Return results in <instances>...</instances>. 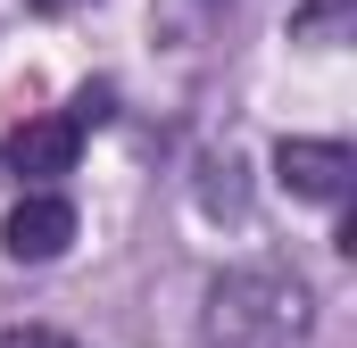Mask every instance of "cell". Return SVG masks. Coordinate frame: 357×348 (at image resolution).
I'll list each match as a JSON object with an SVG mask.
<instances>
[{
  "label": "cell",
  "instance_id": "7a4b0ae2",
  "mask_svg": "<svg viewBox=\"0 0 357 348\" xmlns=\"http://www.w3.org/2000/svg\"><path fill=\"white\" fill-rule=\"evenodd\" d=\"M67 241H75V207H67L59 191H25V199L8 207V224H0V249L17 265H50Z\"/></svg>",
  "mask_w": 357,
  "mask_h": 348
},
{
  "label": "cell",
  "instance_id": "277c9868",
  "mask_svg": "<svg viewBox=\"0 0 357 348\" xmlns=\"http://www.w3.org/2000/svg\"><path fill=\"white\" fill-rule=\"evenodd\" d=\"M75 150H84V133L67 125V116H33V125H17L8 133V174H33V182H50V174H67L75 166Z\"/></svg>",
  "mask_w": 357,
  "mask_h": 348
},
{
  "label": "cell",
  "instance_id": "3957f363",
  "mask_svg": "<svg viewBox=\"0 0 357 348\" xmlns=\"http://www.w3.org/2000/svg\"><path fill=\"white\" fill-rule=\"evenodd\" d=\"M274 174H282L291 199H349L357 158L341 141H282V150H274Z\"/></svg>",
  "mask_w": 357,
  "mask_h": 348
},
{
  "label": "cell",
  "instance_id": "6da1fadb",
  "mask_svg": "<svg viewBox=\"0 0 357 348\" xmlns=\"http://www.w3.org/2000/svg\"><path fill=\"white\" fill-rule=\"evenodd\" d=\"M316 299L291 274H225L208 290V340L216 348H291L307 340Z\"/></svg>",
  "mask_w": 357,
  "mask_h": 348
},
{
  "label": "cell",
  "instance_id": "52a82bcc",
  "mask_svg": "<svg viewBox=\"0 0 357 348\" xmlns=\"http://www.w3.org/2000/svg\"><path fill=\"white\" fill-rule=\"evenodd\" d=\"M33 8H67V0H33Z\"/></svg>",
  "mask_w": 357,
  "mask_h": 348
},
{
  "label": "cell",
  "instance_id": "8992f818",
  "mask_svg": "<svg viewBox=\"0 0 357 348\" xmlns=\"http://www.w3.org/2000/svg\"><path fill=\"white\" fill-rule=\"evenodd\" d=\"M0 348H59L50 332H0Z\"/></svg>",
  "mask_w": 357,
  "mask_h": 348
},
{
  "label": "cell",
  "instance_id": "ba28073f",
  "mask_svg": "<svg viewBox=\"0 0 357 348\" xmlns=\"http://www.w3.org/2000/svg\"><path fill=\"white\" fill-rule=\"evenodd\" d=\"M59 348H67V340H59Z\"/></svg>",
  "mask_w": 357,
  "mask_h": 348
},
{
  "label": "cell",
  "instance_id": "5b68a950",
  "mask_svg": "<svg viewBox=\"0 0 357 348\" xmlns=\"http://www.w3.org/2000/svg\"><path fill=\"white\" fill-rule=\"evenodd\" d=\"M100 116H108V91H84V100L67 108V125H75V133H84V125H100Z\"/></svg>",
  "mask_w": 357,
  "mask_h": 348
}]
</instances>
